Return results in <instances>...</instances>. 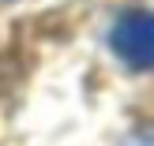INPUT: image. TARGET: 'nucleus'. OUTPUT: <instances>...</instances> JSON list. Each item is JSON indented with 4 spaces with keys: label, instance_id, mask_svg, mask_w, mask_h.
I'll return each mask as SVG.
<instances>
[{
    "label": "nucleus",
    "instance_id": "obj_2",
    "mask_svg": "<svg viewBox=\"0 0 154 146\" xmlns=\"http://www.w3.org/2000/svg\"><path fill=\"white\" fill-rule=\"evenodd\" d=\"M120 146H154V124H143V127H135L132 135H128Z\"/></svg>",
    "mask_w": 154,
    "mask_h": 146
},
{
    "label": "nucleus",
    "instance_id": "obj_1",
    "mask_svg": "<svg viewBox=\"0 0 154 146\" xmlns=\"http://www.w3.org/2000/svg\"><path fill=\"white\" fill-rule=\"evenodd\" d=\"M109 45L135 71L154 67V11H143V7L124 11L109 30Z\"/></svg>",
    "mask_w": 154,
    "mask_h": 146
}]
</instances>
